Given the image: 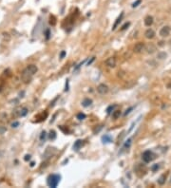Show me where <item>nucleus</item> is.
I'll list each match as a JSON object with an SVG mask.
<instances>
[{
	"mask_svg": "<svg viewBox=\"0 0 171 188\" xmlns=\"http://www.w3.org/2000/svg\"><path fill=\"white\" fill-rule=\"evenodd\" d=\"M60 181V176L57 174H52L48 178V185L50 187H56Z\"/></svg>",
	"mask_w": 171,
	"mask_h": 188,
	"instance_id": "f257e3e1",
	"label": "nucleus"
},
{
	"mask_svg": "<svg viewBox=\"0 0 171 188\" xmlns=\"http://www.w3.org/2000/svg\"><path fill=\"white\" fill-rule=\"evenodd\" d=\"M155 158H156V155H155L152 151H150V150L144 151L142 155V161H143L144 162H146V163H147V162H150V161H152Z\"/></svg>",
	"mask_w": 171,
	"mask_h": 188,
	"instance_id": "f03ea898",
	"label": "nucleus"
},
{
	"mask_svg": "<svg viewBox=\"0 0 171 188\" xmlns=\"http://www.w3.org/2000/svg\"><path fill=\"white\" fill-rule=\"evenodd\" d=\"M32 76L33 75L28 72L27 68H25L21 73V80L23 81L24 84H28L31 81V79H32Z\"/></svg>",
	"mask_w": 171,
	"mask_h": 188,
	"instance_id": "7ed1b4c3",
	"label": "nucleus"
},
{
	"mask_svg": "<svg viewBox=\"0 0 171 188\" xmlns=\"http://www.w3.org/2000/svg\"><path fill=\"white\" fill-rule=\"evenodd\" d=\"M144 48H145V44L142 43V42H139L134 46L133 48V52L135 53H141L144 51Z\"/></svg>",
	"mask_w": 171,
	"mask_h": 188,
	"instance_id": "20e7f679",
	"label": "nucleus"
},
{
	"mask_svg": "<svg viewBox=\"0 0 171 188\" xmlns=\"http://www.w3.org/2000/svg\"><path fill=\"white\" fill-rule=\"evenodd\" d=\"M170 31H171V28L169 26H164V27H163L162 29H160L159 34H160V36H162V37H167L170 34Z\"/></svg>",
	"mask_w": 171,
	"mask_h": 188,
	"instance_id": "39448f33",
	"label": "nucleus"
},
{
	"mask_svg": "<svg viewBox=\"0 0 171 188\" xmlns=\"http://www.w3.org/2000/svg\"><path fill=\"white\" fill-rule=\"evenodd\" d=\"M28 109L27 107H21L18 110H15L14 111V117H24L28 114Z\"/></svg>",
	"mask_w": 171,
	"mask_h": 188,
	"instance_id": "423d86ee",
	"label": "nucleus"
},
{
	"mask_svg": "<svg viewBox=\"0 0 171 188\" xmlns=\"http://www.w3.org/2000/svg\"><path fill=\"white\" fill-rule=\"evenodd\" d=\"M144 51H145L146 53H148V54H152V53H154V52L157 51V48H156V46L153 45L152 43H148L145 45Z\"/></svg>",
	"mask_w": 171,
	"mask_h": 188,
	"instance_id": "0eeeda50",
	"label": "nucleus"
},
{
	"mask_svg": "<svg viewBox=\"0 0 171 188\" xmlns=\"http://www.w3.org/2000/svg\"><path fill=\"white\" fill-rule=\"evenodd\" d=\"M108 90H109V88L107 87V85H105V84H100L99 86L97 87V91H98V93L102 94V95H105V94H107L108 92Z\"/></svg>",
	"mask_w": 171,
	"mask_h": 188,
	"instance_id": "6e6552de",
	"label": "nucleus"
},
{
	"mask_svg": "<svg viewBox=\"0 0 171 188\" xmlns=\"http://www.w3.org/2000/svg\"><path fill=\"white\" fill-rule=\"evenodd\" d=\"M105 64H106V66L108 67L113 68V67H116V58L115 57L107 58V60H106V62H105Z\"/></svg>",
	"mask_w": 171,
	"mask_h": 188,
	"instance_id": "1a4fd4ad",
	"label": "nucleus"
},
{
	"mask_svg": "<svg viewBox=\"0 0 171 188\" xmlns=\"http://www.w3.org/2000/svg\"><path fill=\"white\" fill-rule=\"evenodd\" d=\"M9 120H10V118H9L7 112H0V123H7Z\"/></svg>",
	"mask_w": 171,
	"mask_h": 188,
	"instance_id": "9d476101",
	"label": "nucleus"
},
{
	"mask_svg": "<svg viewBox=\"0 0 171 188\" xmlns=\"http://www.w3.org/2000/svg\"><path fill=\"white\" fill-rule=\"evenodd\" d=\"M26 68L28 69V72L30 73V74H32V75H34V74L37 73V71H38V67H37L36 65H28Z\"/></svg>",
	"mask_w": 171,
	"mask_h": 188,
	"instance_id": "9b49d317",
	"label": "nucleus"
},
{
	"mask_svg": "<svg viewBox=\"0 0 171 188\" xmlns=\"http://www.w3.org/2000/svg\"><path fill=\"white\" fill-rule=\"evenodd\" d=\"M144 36L147 39H153L155 37V31L152 29H146V31L144 32Z\"/></svg>",
	"mask_w": 171,
	"mask_h": 188,
	"instance_id": "f8f14e48",
	"label": "nucleus"
},
{
	"mask_svg": "<svg viewBox=\"0 0 171 188\" xmlns=\"http://www.w3.org/2000/svg\"><path fill=\"white\" fill-rule=\"evenodd\" d=\"M144 25L146 26V27H150L152 24H153V22H154V19H153V17L152 16H150V15H147L145 18H144Z\"/></svg>",
	"mask_w": 171,
	"mask_h": 188,
	"instance_id": "ddd939ff",
	"label": "nucleus"
},
{
	"mask_svg": "<svg viewBox=\"0 0 171 188\" xmlns=\"http://www.w3.org/2000/svg\"><path fill=\"white\" fill-rule=\"evenodd\" d=\"M84 141H82V140H77L76 142H75V144L73 145V148L75 149V150H79L83 145H84Z\"/></svg>",
	"mask_w": 171,
	"mask_h": 188,
	"instance_id": "4468645a",
	"label": "nucleus"
},
{
	"mask_svg": "<svg viewBox=\"0 0 171 188\" xmlns=\"http://www.w3.org/2000/svg\"><path fill=\"white\" fill-rule=\"evenodd\" d=\"M91 104H92V101H91V99H89V98H86L85 100L82 102V106H83L84 107H89Z\"/></svg>",
	"mask_w": 171,
	"mask_h": 188,
	"instance_id": "2eb2a0df",
	"label": "nucleus"
},
{
	"mask_svg": "<svg viewBox=\"0 0 171 188\" xmlns=\"http://www.w3.org/2000/svg\"><path fill=\"white\" fill-rule=\"evenodd\" d=\"M123 16H124V12L123 13H121V14H120V16L117 18V20H116V22L114 23V25H113V29H115L117 27H118V25H119V23L122 21V18H123Z\"/></svg>",
	"mask_w": 171,
	"mask_h": 188,
	"instance_id": "dca6fc26",
	"label": "nucleus"
},
{
	"mask_svg": "<svg viewBox=\"0 0 171 188\" xmlns=\"http://www.w3.org/2000/svg\"><path fill=\"white\" fill-rule=\"evenodd\" d=\"M121 116V110H114L112 112V118L114 120H117L118 118H120Z\"/></svg>",
	"mask_w": 171,
	"mask_h": 188,
	"instance_id": "f3484780",
	"label": "nucleus"
},
{
	"mask_svg": "<svg viewBox=\"0 0 171 188\" xmlns=\"http://www.w3.org/2000/svg\"><path fill=\"white\" fill-rule=\"evenodd\" d=\"M165 179H166V176L165 175H162L160 178H159V180H158V183L159 184H161V185H163L164 184V182H165Z\"/></svg>",
	"mask_w": 171,
	"mask_h": 188,
	"instance_id": "a211bd4d",
	"label": "nucleus"
},
{
	"mask_svg": "<svg viewBox=\"0 0 171 188\" xmlns=\"http://www.w3.org/2000/svg\"><path fill=\"white\" fill-rule=\"evenodd\" d=\"M102 140H103V141H104V143H106V144H107V143H110V142L112 141V139H111V137H110L109 135H105V136H103Z\"/></svg>",
	"mask_w": 171,
	"mask_h": 188,
	"instance_id": "6ab92c4d",
	"label": "nucleus"
},
{
	"mask_svg": "<svg viewBox=\"0 0 171 188\" xmlns=\"http://www.w3.org/2000/svg\"><path fill=\"white\" fill-rule=\"evenodd\" d=\"M2 37H3V39L5 40V41H10L11 40V35L8 33V32H3L2 33Z\"/></svg>",
	"mask_w": 171,
	"mask_h": 188,
	"instance_id": "aec40b11",
	"label": "nucleus"
},
{
	"mask_svg": "<svg viewBox=\"0 0 171 188\" xmlns=\"http://www.w3.org/2000/svg\"><path fill=\"white\" fill-rule=\"evenodd\" d=\"M49 138H50V140H54L55 138H56V133H55V131L51 130L50 132V134H49Z\"/></svg>",
	"mask_w": 171,
	"mask_h": 188,
	"instance_id": "412c9836",
	"label": "nucleus"
},
{
	"mask_svg": "<svg viewBox=\"0 0 171 188\" xmlns=\"http://www.w3.org/2000/svg\"><path fill=\"white\" fill-rule=\"evenodd\" d=\"M7 132V127L4 125H0V135H3Z\"/></svg>",
	"mask_w": 171,
	"mask_h": 188,
	"instance_id": "4be33fe9",
	"label": "nucleus"
},
{
	"mask_svg": "<svg viewBox=\"0 0 171 188\" xmlns=\"http://www.w3.org/2000/svg\"><path fill=\"white\" fill-rule=\"evenodd\" d=\"M131 142H132V139H128V141L126 142V144H125V146H124V147H125L126 149H127V148L128 149V148L130 147V145H131Z\"/></svg>",
	"mask_w": 171,
	"mask_h": 188,
	"instance_id": "5701e85b",
	"label": "nucleus"
},
{
	"mask_svg": "<svg viewBox=\"0 0 171 188\" xmlns=\"http://www.w3.org/2000/svg\"><path fill=\"white\" fill-rule=\"evenodd\" d=\"M50 23L52 26H54V25L56 24V20H55V17H54V16H50Z\"/></svg>",
	"mask_w": 171,
	"mask_h": 188,
	"instance_id": "b1692460",
	"label": "nucleus"
},
{
	"mask_svg": "<svg viewBox=\"0 0 171 188\" xmlns=\"http://www.w3.org/2000/svg\"><path fill=\"white\" fill-rule=\"evenodd\" d=\"M19 125H20V123L17 122V121H15V122H14V123L11 124V126H12L13 128H16V127H18Z\"/></svg>",
	"mask_w": 171,
	"mask_h": 188,
	"instance_id": "393cba45",
	"label": "nucleus"
},
{
	"mask_svg": "<svg viewBox=\"0 0 171 188\" xmlns=\"http://www.w3.org/2000/svg\"><path fill=\"white\" fill-rule=\"evenodd\" d=\"M165 57H166V53H164V52H160L158 54V58L159 59H164Z\"/></svg>",
	"mask_w": 171,
	"mask_h": 188,
	"instance_id": "a878e982",
	"label": "nucleus"
},
{
	"mask_svg": "<svg viewBox=\"0 0 171 188\" xmlns=\"http://www.w3.org/2000/svg\"><path fill=\"white\" fill-rule=\"evenodd\" d=\"M141 3H142V0H137V1H135V2L132 4V7H133V8L138 7V6H139Z\"/></svg>",
	"mask_w": 171,
	"mask_h": 188,
	"instance_id": "bb28decb",
	"label": "nucleus"
},
{
	"mask_svg": "<svg viewBox=\"0 0 171 188\" xmlns=\"http://www.w3.org/2000/svg\"><path fill=\"white\" fill-rule=\"evenodd\" d=\"M77 118L79 120H84L86 118V115L84 113H79V114H77Z\"/></svg>",
	"mask_w": 171,
	"mask_h": 188,
	"instance_id": "cd10ccee",
	"label": "nucleus"
},
{
	"mask_svg": "<svg viewBox=\"0 0 171 188\" xmlns=\"http://www.w3.org/2000/svg\"><path fill=\"white\" fill-rule=\"evenodd\" d=\"M46 135H47L46 131H42V133H41V135H40V140H41V141L45 140V138H46Z\"/></svg>",
	"mask_w": 171,
	"mask_h": 188,
	"instance_id": "c85d7f7f",
	"label": "nucleus"
},
{
	"mask_svg": "<svg viewBox=\"0 0 171 188\" xmlns=\"http://www.w3.org/2000/svg\"><path fill=\"white\" fill-rule=\"evenodd\" d=\"M159 168H160V166H159V164H154L153 166L151 167V170H152V171H157V170H158Z\"/></svg>",
	"mask_w": 171,
	"mask_h": 188,
	"instance_id": "c756f323",
	"label": "nucleus"
},
{
	"mask_svg": "<svg viewBox=\"0 0 171 188\" xmlns=\"http://www.w3.org/2000/svg\"><path fill=\"white\" fill-rule=\"evenodd\" d=\"M129 25H130V23H129V22H128V23H126V24H125V25H124V26L122 27L121 30H125V29L128 28V27H129Z\"/></svg>",
	"mask_w": 171,
	"mask_h": 188,
	"instance_id": "7c9ffc66",
	"label": "nucleus"
},
{
	"mask_svg": "<svg viewBox=\"0 0 171 188\" xmlns=\"http://www.w3.org/2000/svg\"><path fill=\"white\" fill-rule=\"evenodd\" d=\"M24 160H25L26 161H29V160H30V155H26V156H25V158H24Z\"/></svg>",
	"mask_w": 171,
	"mask_h": 188,
	"instance_id": "2f4dec72",
	"label": "nucleus"
},
{
	"mask_svg": "<svg viewBox=\"0 0 171 188\" xmlns=\"http://www.w3.org/2000/svg\"><path fill=\"white\" fill-rule=\"evenodd\" d=\"M132 108H133V107H130V108L128 109V110H127V112L125 113V115H128V113H130V110H132Z\"/></svg>",
	"mask_w": 171,
	"mask_h": 188,
	"instance_id": "473e14b6",
	"label": "nucleus"
},
{
	"mask_svg": "<svg viewBox=\"0 0 171 188\" xmlns=\"http://www.w3.org/2000/svg\"><path fill=\"white\" fill-rule=\"evenodd\" d=\"M65 55H66V51H62V52H61V56H60V57L64 58Z\"/></svg>",
	"mask_w": 171,
	"mask_h": 188,
	"instance_id": "72a5a7b5",
	"label": "nucleus"
},
{
	"mask_svg": "<svg viewBox=\"0 0 171 188\" xmlns=\"http://www.w3.org/2000/svg\"><path fill=\"white\" fill-rule=\"evenodd\" d=\"M2 157H3V152L0 151V158H2Z\"/></svg>",
	"mask_w": 171,
	"mask_h": 188,
	"instance_id": "f704fd0d",
	"label": "nucleus"
},
{
	"mask_svg": "<svg viewBox=\"0 0 171 188\" xmlns=\"http://www.w3.org/2000/svg\"><path fill=\"white\" fill-rule=\"evenodd\" d=\"M1 90H2V87H0V91H1Z\"/></svg>",
	"mask_w": 171,
	"mask_h": 188,
	"instance_id": "c9c22d12",
	"label": "nucleus"
}]
</instances>
